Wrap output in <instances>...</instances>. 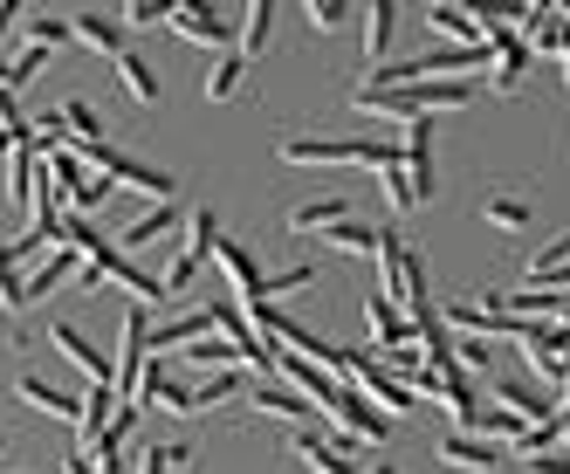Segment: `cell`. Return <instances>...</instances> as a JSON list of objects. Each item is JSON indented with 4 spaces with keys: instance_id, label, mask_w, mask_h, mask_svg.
Returning <instances> with one entry per match:
<instances>
[{
    "instance_id": "cell-30",
    "label": "cell",
    "mask_w": 570,
    "mask_h": 474,
    "mask_svg": "<svg viewBox=\"0 0 570 474\" xmlns=\"http://www.w3.org/2000/svg\"><path fill=\"white\" fill-rule=\"evenodd\" d=\"M240 392V372H214V378H199L193 385V413H214V406H227Z\"/></svg>"
},
{
    "instance_id": "cell-23",
    "label": "cell",
    "mask_w": 570,
    "mask_h": 474,
    "mask_svg": "<svg viewBox=\"0 0 570 474\" xmlns=\"http://www.w3.org/2000/svg\"><path fill=\"white\" fill-rule=\"evenodd\" d=\"M337 220H351V207L337 200V192H323V200H303L289 214V234H316V227H337Z\"/></svg>"
},
{
    "instance_id": "cell-25",
    "label": "cell",
    "mask_w": 570,
    "mask_h": 474,
    "mask_svg": "<svg viewBox=\"0 0 570 474\" xmlns=\"http://www.w3.org/2000/svg\"><path fill=\"white\" fill-rule=\"evenodd\" d=\"M240 76H248V62H240V56L227 49V56H220V62L207 69V83H199V90H207V103H227V97L240 90Z\"/></svg>"
},
{
    "instance_id": "cell-27",
    "label": "cell",
    "mask_w": 570,
    "mask_h": 474,
    "mask_svg": "<svg viewBox=\"0 0 570 474\" xmlns=\"http://www.w3.org/2000/svg\"><path fill=\"white\" fill-rule=\"evenodd\" d=\"M193 461H199V454H193L186 441H173V447H145V454H138V474H186Z\"/></svg>"
},
{
    "instance_id": "cell-40",
    "label": "cell",
    "mask_w": 570,
    "mask_h": 474,
    "mask_svg": "<svg viewBox=\"0 0 570 474\" xmlns=\"http://www.w3.org/2000/svg\"><path fill=\"white\" fill-rule=\"evenodd\" d=\"M379 474H399V467H392V461H379Z\"/></svg>"
},
{
    "instance_id": "cell-2",
    "label": "cell",
    "mask_w": 570,
    "mask_h": 474,
    "mask_svg": "<svg viewBox=\"0 0 570 474\" xmlns=\"http://www.w3.org/2000/svg\"><path fill=\"white\" fill-rule=\"evenodd\" d=\"M145 365H151V316L131 303L125 309V330H117V358H110V385H117V399H138V378H145Z\"/></svg>"
},
{
    "instance_id": "cell-39",
    "label": "cell",
    "mask_w": 570,
    "mask_h": 474,
    "mask_svg": "<svg viewBox=\"0 0 570 474\" xmlns=\"http://www.w3.org/2000/svg\"><path fill=\"white\" fill-rule=\"evenodd\" d=\"M557 62H563V83H570V42H563V56H557Z\"/></svg>"
},
{
    "instance_id": "cell-15",
    "label": "cell",
    "mask_w": 570,
    "mask_h": 474,
    "mask_svg": "<svg viewBox=\"0 0 570 474\" xmlns=\"http://www.w3.org/2000/svg\"><path fill=\"white\" fill-rule=\"evenodd\" d=\"M351 110H364V117H385V125H399V131L420 117L413 90H372V83H357V90H351Z\"/></svg>"
},
{
    "instance_id": "cell-31",
    "label": "cell",
    "mask_w": 570,
    "mask_h": 474,
    "mask_svg": "<svg viewBox=\"0 0 570 474\" xmlns=\"http://www.w3.org/2000/svg\"><path fill=\"white\" fill-rule=\"evenodd\" d=\"M303 21H309V34H337V28L351 21V0H309Z\"/></svg>"
},
{
    "instance_id": "cell-4",
    "label": "cell",
    "mask_w": 570,
    "mask_h": 474,
    "mask_svg": "<svg viewBox=\"0 0 570 474\" xmlns=\"http://www.w3.org/2000/svg\"><path fill=\"white\" fill-rule=\"evenodd\" d=\"M344 385H357L364 392V399H372L385 419L392 413H420V399H413V385H405V378H392L379 358H357V350H351V358H344Z\"/></svg>"
},
{
    "instance_id": "cell-33",
    "label": "cell",
    "mask_w": 570,
    "mask_h": 474,
    "mask_svg": "<svg viewBox=\"0 0 570 474\" xmlns=\"http://www.w3.org/2000/svg\"><path fill=\"white\" fill-rule=\"evenodd\" d=\"M563 261H570V227L557 234V241H543L537 255H529V275H543V268H563Z\"/></svg>"
},
{
    "instance_id": "cell-22",
    "label": "cell",
    "mask_w": 570,
    "mask_h": 474,
    "mask_svg": "<svg viewBox=\"0 0 570 474\" xmlns=\"http://www.w3.org/2000/svg\"><path fill=\"white\" fill-rule=\"evenodd\" d=\"M379 234H385V227H364V220H337V227H323V241H331L337 255H372V261H379Z\"/></svg>"
},
{
    "instance_id": "cell-7",
    "label": "cell",
    "mask_w": 570,
    "mask_h": 474,
    "mask_svg": "<svg viewBox=\"0 0 570 474\" xmlns=\"http://www.w3.org/2000/svg\"><path fill=\"white\" fill-rule=\"evenodd\" d=\"M125 34H131V28L117 21V14H104V8H76V14H69V42H83V49H97V56H110V62L125 56Z\"/></svg>"
},
{
    "instance_id": "cell-37",
    "label": "cell",
    "mask_w": 570,
    "mask_h": 474,
    "mask_svg": "<svg viewBox=\"0 0 570 474\" xmlns=\"http://www.w3.org/2000/svg\"><path fill=\"white\" fill-rule=\"evenodd\" d=\"M21 14H28V8H21V0H0V42H8V28H14Z\"/></svg>"
},
{
    "instance_id": "cell-1",
    "label": "cell",
    "mask_w": 570,
    "mask_h": 474,
    "mask_svg": "<svg viewBox=\"0 0 570 474\" xmlns=\"http://www.w3.org/2000/svg\"><path fill=\"white\" fill-rule=\"evenodd\" d=\"M275 158L282 166H372V172H385L399 158V145H385V138H282Z\"/></svg>"
},
{
    "instance_id": "cell-32",
    "label": "cell",
    "mask_w": 570,
    "mask_h": 474,
    "mask_svg": "<svg viewBox=\"0 0 570 474\" xmlns=\"http://www.w3.org/2000/svg\"><path fill=\"white\" fill-rule=\"evenodd\" d=\"M379 179H385V207H392V214H413V207H420V200H413V186H405V166H399V158H392Z\"/></svg>"
},
{
    "instance_id": "cell-43",
    "label": "cell",
    "mask_w": 570,
    "mask_h": 474,
    "mask_svg": "<svg viewBox=\"0 0 570 474\" xmlns=\"http://www.w3.org/2000/svg\"><path fill=\"white\" fill-rule=\"evenodd\" d=\"M0 454H8V441H0Z\"/></svg>"
},
{
    "instance_id": "cell-36",
    "label": "cell",
    "mask_w": 570,
    "mask_h": 474,
    "mask_svg": "<svg viewBox=\"0 0 570 474\" xmlns=\"http://www.w3.org/2000/svg\"><path fill=\"white\" fill-rule=\"evenodd\" d=\"M522 474H570V454H543V461H522Z\"/></svg>"
},
{
    "instance_id": "cell-29",
    "label": "cell",
    "mask_w": 570,
    "mask_h": 474,
    "mask_svg": "<svg viewBox=\"0 0 570 474\" xmlns=\"http://www.w3.org/2000/svg\"><path fill=\"white\" fill-rule=\"evenodd\" d=\"M28 28V49H62L69 42V14H21Z\"/></svg>"
},
{
    "instance_id": "cell-3",
    "label": "cell",
    "mask_w": 570,
    "mask_h": 474,
    "mask_svg": "<svg viewBox=\"0 0 570 474\" xmlns=\"http://www.w3.org/2000/svg\"><path fill=\"white\" fill-rule=\"evenodd\" d=\"M323 419H337V433H351V441H364V447H385L392 441V419L364 399L357 385H337L331 399H323Z\"/></svg>"
},
{
    "instance_id": "cell-41",
    "label": "cell",
    "mask_w": 570,
    "mask_h": 474,
    "mask_svg": "<svg viewBox=\"0 0 570 474\" xmlns=\"http://www.w3.org/2000/svg\"><path fill=\"white\" fill-rule=\"evenodd\" d=\"M0 90H8V62H0Z\"/></svg>"
},
{
    "instance_id": "cell-18",
    "label": "cell",
    "mask_w": 570,
    "mask_h": 474,
    "mask_svg": "<svg viewBox=\"0 0 570 474\" xmlns=\"http://www.w3.org/2000/svg\"><path fill=\"white\" fill-rule=\"evenodd\" d=\"M117 406H125V399H117V385H83V406H76V433H83V447L110 426Z\"/></svg>"
},
{
    "instance_id": "cell-8",
    "label": "cell",
    "mask_w": 570,
    "mask_h": 474,
    "mask_svg": "<svg viewBox=\"0 0 570 474\" xmlns=\"http://www.w3.org/2000/svg\"><path fill=\"white\" fill-rule=\"evenodd\" d=\"M49 344L62 350V358L76 365V372H83L90 385H110V350H97L83 330H76V324H62V316H56V324H49Z\"/></svg>"
},
{
    "instance_id": "cell-21",
    "label": "cell",
    "mask_w": 570,
    "mask_h": 474,
    "mask_svg": "<svg viewBox=\"0 0 570 474\" xmlns=\"http://www.w3.org/2000/svg\"><path fill=\"white\" fill-rule=\"evenodd\" d=\"M117 83H125L131 103H158V69H151L145 56H131V49L117 56Z\"/></svg>"
},
{
    "instance_id": "cell-44",
    "label": "cell",
    "mask_w": 570,
    "mask_h": 474,
    "mask_svg": "<svg viewBox=\"0 0 570 474\" xmlns=\"http://www.w3.org/2000/svg\"><path fill=\"white\" fill-rule=\"evenodd\" d=\"M0 441H8V433H0Z\"/></svg>"
},
{
    "instance_id": "cell-35",
    "label": "cell",
    "mask_w": 570,
    "mask_h": 474,
    "mask_svg": "<svg viewBox=\"0 0 570 474\" xmlns=\"http://www.w3.org/2000/svg\"><path fill=\"white\" fill-rule=\"evenodd\" d=\"M537 289H550V296H570V261L563 268H543V275H529Z\"/></svg>"
},
{
    "instance_id": "cell-20",
    "label": "cell",
    "mask_w": 570,
    "mask_h": 474,
    "mask_svg": "<svg viewBox=\"0 0 570 474\" xmlns=\"http://www.w3.org/2000/svg\"><path fill=\"white\" fill-rule=\"evenodd\" d=\"M488 385H495V378H488ZM495 406H502V413H515L522 426H543V419H557V406L543 399V392H529V385H495Z\"/></svg>"
},
{
    "instance_id": "cell-11",
    "label": "cell",
    "mask_w": 570,
    "mask_h": 474,
    "mask_svg": "<svg viewBox=\"0 0 570 474\" xmlns=\"http://www.w3.org/2000/svg\"><path fill=\"white\" fill-rule=\"evenodd\" d=\"M364 324H372V337H379V358H392V350H405L413 344V324H405V309L392 303V296H364Z\"/></svg>"
},
{
    "instance_id": "cell-9",
    "label": "cell",
    "mask_w": 570,
    "mask_h": 474,
    "mask_svg": "<svg viewBox=\"0 0 570 474\" xmlns=\"http://www.w3.org/2000/svg\"><path fill=\"white\" fill-rule=\"evenodd\" d=\"M76 268H83V255H76L69 241H62V248H49V261H35V268H28V283H21V303H28V309H35V303H49V296L69 283V275H76Z\"/></svg>"
},
{
    "instance_id": "cell-10",
    "label": "cell",
    "mask_w": 570,
    "mask_h": 474,
    "mask_svg": "<svg viewBox=\"0 0 570 474\" xmlns=\"http://www.w3.org/2000/svg\"><path fill=\"white\" fill-rule=\"evenodd\" d=\"M179 234H186V214L179 207H151V214H138L131 227H125V241H117V248H173L179 241Z\"/></svg>"
},
{
    "instance_id": "cell-42",
    "label": "cell",
    "mask_w": 570,
    "mask_h": 474,
    "mask_svg": "<svg viewBox=\"0 0 570 474\" xmlns=\"http://www.w3.org/2000/svg\"><path fill=\"white\" fill-rule=\"evenodd\" d=\"M0 474H28V467H0Z\"/></svg>"
},
{
    "instance_id": "cell-17",
    "label": "cell",
    "mask_w": 570,
    "mask_h": 474,
    "mask_svg": "<svg viewBox=\"0 0 570 474\" xmlns=\"http://www.w3.org/2000/svg\"><path fill=\"white\" fill-rule=\"evenodd\" d=\"M268 28H275V0H248V8H240V21H234V56L255 62V56L268 49Z\"/></svg>"
},
{
    "instance_id": "cell-45",
    "label": "cell",
    "mask_w": 570,
    "mask_h": 474,
    "mask_svg": "<svg viewBox=\"0 0 570 474\" xmlns=\"http://www.w3.org/2000/svg\"><path fill=\"white\" fill-rule=\"evenodd\" d=\"M0 192H8V186H0Z\"/></svg>"
},
{
    "instance_id": "cell-24",
    "label": "cell",
    "mask_w": 570,
    "mask_h": 474,
    "mask_svg": "<svg viewBox=\"0 0 570 474\" xmlns=\"http://www.w3.org/2000/svg\"><path fill=\"white\" fill-rule=\"evenodd\" d=\"M21 283H28V268L14 261V241H0V309H8L14 324L28 316V303H21Z\"/></svg>"
},
{
    "instance_id": "cell-13",
    "label": "cell",
    "mask_w": 570,
    "mask_h": 474,
    "mask_svg": "<svg viewBox=\"0 0 570 474\" xmlns=\"http://www.w3.org/2000/svg\"><path fill=\"white\" fill-rule=\"evenodd\" d=\"M248 406H255V413H268V419H296V426H316V419H323V413L303 399V392H289L282 378H262V385L248 392Z\"/></svg>"
},
{
    "instance_id": "cell-38",
    "label": "cell",
    "mask_w": 570,
    "mask_h": 474,
    "mask_svg": "<svg viewBox=\"0 0 570 474\" xmlns=\"http://www.w3.org/2000/svg\"><path fill=\"white\" fill-rule=\"evenodd\" d=\"M62 474H97V467H90V454H69V467H62Z\"/></svg>"
},
{
    "instance_id": "cell-14",
    "label": "cell",
    "mask_w": 570,
    "mask_h": 474,
    "mask_svg": "<svg viewBox=\"0 0 570 474\" xmlns=\"http://www.w3.org/2000/svg\"><path fill=\"white\" fill-rule=\"evenodd\" d=\"M214 261L227 268V283H234V303H262V261H255L248 248H240V241H227V234H220V241H214Z\"/></svg>"
},
{
    "instance_id": "cell-28",
    "label": "cell",
    "mask_w": 570,
    "mask_h": 474,
    "mask_svg": "<svg viewBox=\"0 0 570 474\" xmlns=\"http://www.w3.org/2000/svg\"><path fill=\"white\" fill-rule=\"evenodd\" d=\"M309 283H316V268H309V261L275 268V275H262V303H282V296H296V289H309Z\"/></svg>"
},
{
    "instance_id": "cell-12",
    "label": "cell",
    "mask_w": 570,
    "mask_h": 474,
    "mask_svg": "<svg viewBox=\"0 0 570 474\" xmlns=\"http://www.w3.org/2000/svg\"><path fill=\"white\" fill-rule=\"evenodd\" d=\"M440 467L495 474V467H502V447H495V441H481V433H446V441H440Z\"/></svg>"
},
{
    "instance_id": "cell-16",
    "label": "cell",
    "mask_w": 570,
    "mask_h": 474,
    "mask_svg": "<svg viewBox=\"0 0 570 474\" xmlns=\"http://www.w3.org/2000/svg\"><path fill=\"white\" fill-rule=\"evenodd\" d=\"M14 392H21L35 413H49V419H76V406H83V392H62V385H49L42 372H21Z\"/></svg>"
},
{
    "instance_id": "cell-19",
    "label": "cell",
    "mask_w": 570,
    "mask_h": 474,
    "mask_svg": "<svg viewBox=\"0 0 570 474\" xmlns=\"http://www.w3.org/2000/svg\"><path fill=\"white\" fill-rule=\"evenodd\" d=\"M392 28H399V0L364 8V56H372V69H385V56H392Z\"/></svg>"
},
{
    "instance_id": "cell-34",
    "label": "cell",
    "mask_w": 570,
    "mask_h": 474,
    "mask_svg": "<svg viewBox=\"0 0 570 474\" xmlns=\"http://www.w3.org/2000/svg\"><path fill=\"white\" fill-rule=\"evenodd\" d=\"M117 21H125V28H158V21H166V8H158V0H125Z\"/></svg>"
},
{
    "instance_id": "cell-6",
    "label": "cell",
    "mask_w": 570,
    "mask_h": 474,
    "mask_svg": "<svg viewBox=\"0 0 570 474\" xmlns=\"http://www.w3.org/2000/svg\"><path fill=\"white\" fill-rule=\"evenodd\" d=\"M420 28L433 34V42H446V49H481V42H488V34H481V14L454 8V0H426V8H420Z\"/></svg>"
},
{
    "instance_id": "cell-5",
    "label": "cell",
    "mask_w": 570,
    "mask_h": 474,
    "mask_svg": "<svg viewBox=\"0 0 570 474\" xmlns=\"http://www.w3.org/2000/svg\"><path fill=\"white\" fill-rule=\"evenodd\" d=\"M166 28L179 34V42H199V49H234V21L220 8H199V0H173L166 8Z\"/></svg>"
},
{
    "instance_id": "cell-26",
    "label": "cell",
    "mask_w": 570,
    "mask_h": 474,
    "mask_svg": "<svg viewBox=\"0 0 570 474\" xmlns=\"http://www.w3.org/2000/svg\"><path fill=\"white\" fill-rule=\"evenodd\" d=\"M481 220L502 227V234H522V227H529V200H515V192H495V200H481Z\"/></svg>"
}]
</instances>
